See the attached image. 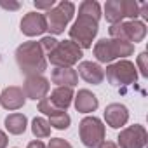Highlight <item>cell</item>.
Listing matches in <instances>:
<instances>
[{
	"instance_id": "cell-1",
	"label": "cell",
	"mask_w": 148,
	"mask_h": 148,
	"mask_svg": "<svg viewBox=\"0 0 148 148\" xmlns=\"http://www.w3.org/2000/svg\"><path fill=\"white\" fill-rule=\"evenodd\" d=\"M16 61L19 70L25 73L26 77L30 75H42L47 70V59L45 54L40 49L38 42H25L16 49Z\"/></svg>"
},
{
	"instance_id": "cell-2",
	"label": "cell",
	"mask_w": 148,
	"mask_h": 148,
	"mask_svg": "<svg viewBox=\"0 0 148 148\" xmlns=\"http://www.w3.org/2000/svg\"><path fill=\"white\" fill-rule=\"evenodd\" d=\"M134 52V45L117 38H103L94 45V56L99 63H112L120 58H127Z\"/></svg>"
},
{
	"instance_id": "cell-3",
	"label": "cell",
	"mask_w": 148,
	"mask_h": 148,
	"mask_svg": "<svg viewBox=\"0 0 148 148\" xmlns=\"http://www.w3.org/2000/svg\"><path fill=\"white\" fill-rule=\"evenodd\" d=\"M98 35V21L91 16L79 14L77 21L70 28V38L73 44H77L80 49L92 47V40Z\"/></svg>"
},
{
	"instance_id": "cell-4",
	"label": "cell",
	"mask_w": 148,
	"mask_h": 148,
	"mask_svg": "<svg viewBox=\"0 0 148 148\" xmlns=\"http://www.w3.org/2000/svg\"><path fill=\"white\" fill-rule=\"evenodd\" d=\"M47 56L51 64H54L56 68H71L73 64H77L80 61L82 49L71 40H63V42H58L56 49Z\"/></svg>"
},
{
	"instance_id": "cell-5",
	"label": "cell",
	"mask_w": 148,
	"mask_h": 148,
	"mask_svg": "<svg viewBox=\"0 0 148 148\" xmlns=\"http://www.w3.org/2000/svg\"><path fill=\"white\" fill-rule=\"evenodd\" d=\"M73 16H75V5H73L71 2H68V0H63V2H59L58 5H54L47 12V16H45V19H47V30L52 35L63 33Z\"/></svg>"
},
{
	"instance_id": "cell-6",
	"label": "cell",
	"mask_w": 148,
	"mask_h": 148,
	"mask_svg": "<svg viewBox=\"0 0 148 148\" xmlns=\"http://www.w3.org/2000/svg\"><path fill=\"white\" fill-rule=\"evenodd\" d=\"M112 38H117V40H124V42H129V44H138L141 42L145 37H146V26L143 21H138V19H131V21H120L117 25H112L108 28Z\"/></svg>"
},
{
	"instance_id": "cell-7",
	"label": "cell",
	"mask_w": 148,
	"mask_h": 148,
	"mask_svg": "<svg viewBox=\"0 0 148 148\" xmlns=\"http://www.w3.org/2000/svg\"><path fill=\"white\" fill-rule=\"evenodd\" d=\"M105 77L112 86H131L138 80V71L129 59H119L117 63L108 64Z\"/></svg>"
},
{
	"instance_id": "cell-8",
	"label": "cell",
	"mask_w": 148,
	"mask_h": 148,
	"mask_svg": "<svg viewBox=\"0 0 148 148\" xmlns=\"http://www.w3.org/2000/svg\"><path fill=\"white\" fill-rule=\"evenodd\" d=\"M139 16V5L134 0H108L105 4V18L108 23L117 25L124 18L136 19Z\"/></svg>"
},
{
	"instance_id": "cell-9",
	"label": "cell",
	"mask_w": 148,
	"mask_h": 148,
	"mask_svg": "<svg viewBox=\"0 0 148 148\" xmlns=\"http://www.w3.org/2000/svg\"><path fill=\"white\" fill-rule=\"evenodd\" d=\"M80 141L87 148H96L105 141V125L98 117H86L79 124Z\"/></svg>"
},
{
	"instance_id": "cell-10",
	"label": "cell",
	"mask_w": 148,
	"mask_h": 148,
	"mask_svg": "<svg viewBox=\"0 0 148 148\" xmlns=\"http://www.w3.org/2000/svg\"><path fill=\"white\" fill-rule=\"evenodd\" d=\"M117 139H119L120 148H145L148 134L143 125L134 124V125H129L124 131H120Z\"/></svg>"
},
{
	"instance_id": "cell-11",
	"label": "cell",
	"mask_w": 148,
	"mask_h": 148,
	"mask_svg": "<svg viewBox=\"0 0 148 148\" xmlns=\"http://www.w3.org/2000/svg\"><path fill=\"white\" fill-rule=\"evenodd\" d=\"M49 87H51L49 80L44 75H30V77H26V80L23 84V92H25L26 98L40 101L47 96Z\"/></svg>"
},
{
	"instance_id": "cell-12",
	"label": "cell",
	"mask_w": 148,
	"mask_h": 148,
	"mask_svg": "<svg viewBox=\"0 0 148 148\" xmlns=\"http://www.w3.org/2000/svg\"><path fill=\"white\" fill-rule=\"evenodd\" d=\"M21 32L26 37H37L47 32V19L40 12H28L21 19Z\"/></svg>"
},
{
	"instance_id": "cell-13",
	"label": "cell",
	"mask_w": 148,
	"mask_h": 148,
	"mask_svg": "<svg viewBox=\"0 0 148 148\" xmlns=\"http://www.w3.org/2000/svg\"><path fill=\"white\" fill-rule=\"evenodd\" d=\"M26 103V96L23 92L21 87L18 86H9L2 91V94H0V105H2L5 110H19L23 108Z\"/></svg>"
},
{
	"instance_id": "cell-14",
	"label": "cell",
	"mask_w": 148,
	"mask_h": 148,
	"mask_svg": "<svg viewBox=\"0 0 148 148\" xmlns=\"http://www.w3.org/2000/svg\"><path fill=\"white\" fill-rule=\"evenodd\" d=\"M105 120L112 129H120L129 120V110L120 103H112L105 108Z\"/></svg>"
},
{
	"instance_id": "cell-15",
	"label": "cell",
	"mask_w": 148,
	"mask_h": 148,
	"mask_svg": "<svg viewBox=\"0 0 148 148\" xmlns=\"http://www.w3.org/2000/svg\"><path fill=\"white\" fill-rule=\"evenodd\" d=\"M87 84H92V86H99L103 80H105V70L98 64V63H92V61H82L79 64V73Z\"/></svg>"
},
{
	"instance_id": "cell-16",
	"label": "cell",
	"mask_w": 148,
	"mask_h": 148,
	"mask_svg": "<svg viewBox=\"0 0 148 148\" xmlns=\"http://www.w3.org/2000/svg\"><path fill=\"white\" fill-rule=\"evenodd\" d=\"M73 99H75V108L79 113H91L99 106L96 94H92L89 89H80L77 96H73Z\"/></svg>"
},
{
	"instance_id": "cell-17",
	"label": "cell",
	"mask_w": 148,
	"mask_h": 148,
	"mask_svg": "<svg viewBox=\"0 0 148 148\" xmlns=\"http://www.w3.org/2000/svg\"><path fill=\"white\" fill-rule=\"evenodd\" d=\"M51 80L58 84V87H75L79 84V75L73 68H56L52 70Z\"/></svg>"
},
{
	"instance_id": "cell-18",
	"label": "cell",
	"mask_w": 148,
	"mask_h": 148,
	"mask_svg": "<svg viewBox=\"0 0 148 148\" xmlns=\"http://www.w3.org/2000/svg\"><path fill=\"white\" fill-rule=\"evenodd\" d=\"M51 103L58 108V110H64L71 105L73 101V89L71 87H56L51 94Z\"/></svg>"
},
{
	"instance_id": "cell-19",
	"label": "cell",
	"mask_w": 148,
	"mask_h": 148,
	"mask_svg": "<svg viewBox=\"0 0 148 148\" xmlns=\"http://www.w3.org/2000/svg\"><path fill=\"white\" fill-rule=\"evenodd\" d=\"M26 125H28V119L23 113H11L5 117V129L14 136L23 134L26 131Z\"/></svg>"
},
{
	"instance_id": "cell-20",
	"label": "cell",
	"mask_w": 148,
	"mask_h": 148,
	"mask_svg": "<svg viewBox=\"0 0 148 148\" xmlns=\"http://www.w3.org/2000/svg\"><path fill=\"white\" fill-rule=\"evenodd\" d=\"M49 117V125L51 127H54V129H58V131H64V129H68L70 127V124H71V117L64 112V110H56V112H52L51 115H47Z\"/></svg>"
},
{
	"instance_id": "cell-21",
	"label": "cell",
	"mask_w": 148,
	"mask_h": 148,
	"mask_svg": "<svg viewBox=\"0 0 148 148\" xmlns=\"http://www.w3.org/2000/svg\"><path fill=\"white\" fill-rule=\"evenodd\" d=\"M32 132H33V136L35 138H49L51 136V125H49V122L45 120V119H42V117H35L33 120H32Z\"/></svg>"
},
{
	"instance_id": "cell-22",
	"label": "cell",
	"mask_w": 148,
	"mask_h": 148,
	"mask_svg": "<svg viewBox=\"0 0 148 148\" xmlns=\"http://www.w3.org/2000/svg\"><path fill=\"white\" fill-rule=\"evenodd\" d=\"M79 14H86V16H91L94 18L96 21H99L101 18V5L96 2V0H84L79 7Z\"/></svg>"
},
{
	"instance_id": "cell-23",
	"label": "cell",
	"mask_w": 148,
	"mask_h": 148,
	"mask_svg": "<svg viewBox=\"0 0 148 148\" xmlns=\"http://www.w3.org/2000/svg\"><path fill=\"white\" fill-rule=\"evenodd\" d=\"M40 49H42V52L44 54H49V52H52L54 49H56V45H58V40L54 38V37H44L40 42Z\"/></svg>"
},
{
	"instance_id": "cell-24",
	"label": "cell",
	"mask_w": 148,
	"mask_h": 148,
	"mask_svg": "<svg viewBox=\"0 0 148 148\" xmlns=\"http://www.w3.org/2000/svg\"><path fill=\"white\" fill-rule=\"evenodd\" d=\"M146 59H148V54L146 51H143L139 56H138V66H139V71L143 77H148V64H146Z\"/></svg>"
},
{
	"instance_id": "cell-25",
	"label": "cell",
	"mask_w": 148,
	"mask_h": 148,
	"mask_svg": "<svg viewBox=\"0 0 148 148\" xmlns=\"http://www.w3.org/2000/svg\"><path fill=\"white\" fill-rule=\"evenodd\" d=\"M47 148H71V145L66 139H63V138H52L49 141V146Z\"/></svg>"
},
{
	"instance_id": "cell-26",
	"label": "cell",
	"mask_w": 148,
	"mask_h": 148,
	"mask_svg": "<svg viewBox=\"0 0 148 148\" xmlns=\"http://www.w3.org/2000/svg\"><path fill=\"white\" fill-rule=\"evenodd\" d=\"M33 5H35L37 9H44V11L49 12V11L54 7V0H35Z\"/></svg>"
},
{
	"instance_id": "cell-27",
	"label": "cell",
	"mask_w": 148,
	"mask_h": 148,
	"mask_svg": "<svg viewBox=\"0 0 148 148\" xmlns=\"http://www.w3.org/2000/svg\"><path fill=\"white\" fill-rule=\"evenodd\" d=\"M0 7H4V9H9V11H18L19 7H21V4L19 2H7V0H0Z\"/></svg>"
},
{
	"instance_id": "cell-28",
	"label": "cell",
	"mask_w": 148,
	"mask_h": 148,
	"mask_svg": "<svg viewBox=\"0 0 148 148\" xmlns=\"http://www.w3.org/2000/svg\"><path fill=\"white\" fill-rule=\"evenodd\" d=\"M7 143H9V138L4 131H0V148H7Z\"/></svg>"
},
{
	"instance_id": "cell-29",
	"label": "cell",
	"mask_w": 148,
	"mask_h": 148,
	"mask_svg": "<svg viewBox=\"0 0 148 148\" xmlns=\"http://www.w3.org/2000/svg\"><path fill=\"white\" fill-rule=\"evenodd\" d=\"M26 148H47L40 139H35V141H32V143H28V146Z\"/></svg>"
},
{
	"instance_id": "cell-30",
	"label": "cell",
	"mask_w": 148,
	"mask_h": 148,
	"mask_svg": "<svg viewBox=\"0 0 148 148\" xmlns=\"http://www.w3.org/2000/svg\"><path fill=\"white\" fill-rule=\"evenodd\" d=\"M139 16H143L145 19H148V4H141L139 5Z\"/></svg>"
},
{
	"instance_id": "cell-31",
	"label": "cell",
	"mask_w": 148,
	"mask_h": 148,
	"mask_svg": "<svg viewBox=\"0 0 148 148\" xmlns=\"http://www.w3.org/2000/svg\"><path fill=\"white\" fill-rule=\"evenodd\" d=\"M98 148H119V146H117L113 141H103V143H101Z\"/></svg>"
}]
</instances>
